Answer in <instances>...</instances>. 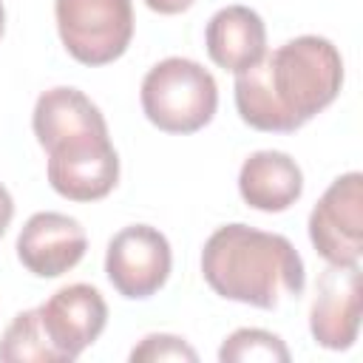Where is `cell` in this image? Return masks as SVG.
<instances>
[{
	"label": "cell",
	"instance_id": "cell-15",
	"mask_svg": "<svg viewBox=\"0 0 363 363\" xmlns=\"http://www.w3.org/2000/svg\"><path fill=\"white\" fill-rule=\"evenodd\" d=\"M292 354L286 349V343L267 332V329H235L230 337H224L221 349H218V360L221 363H244V360H281L286 363Z\"/></svg>",
	"mask_w": 363,
	"mask_h": 363
},
{
	"label": "cell",
	"instance_id": "cell-5",
	"mask_svg": "<svg viewBox=\"0 0 363 363\" xmlns=\"http://www.w3.org/2000/svg\"><path fill=\"white\" fill-rule=\"evenodd\" d=\"M48 153V184L68 201H99L119 182V156L111 133H85L57 142Z\"/></svg>",
	"mask_w": 363,
	"mask_h": 363
},
{
	"label": "cell",
	"instance_id": "cell-17",
	"mask_svg": "<svg viewBox=\"0 0 363 363\" xmlns=\"http://www.w3.org/2000/svg\"><path fill=\"white\" fill-rule=\"evenodd\" d=\"M196 0H145V6L156 14H164V17H173V14H182L193 6Z\"/></svg>",
	"mask_w": 363,
	"mask_h": 363
},
{
	"label": "cell",
	"instance_id": "cell-11",
	"mask_svg": "<svg viewBox=\"0 0 363 363\" xmlns=\"http://www.w3.org/2000/svg\"><path fill=\"white\" fill-rule=\"evenodd\" d=\"M204 48L218 68L241 74L267 54V26L250 6H224L204 26Z\"/></svg>",
	"mask_w": 363,
	"mask_h": 363
},
{
	"label": "cell",
	"instance_id": "cell-10",
	"mask_svg": "<svg viewBox=\"0 0 363 363\" xmlns=\"http://www.w3.org/2000/svg\"><path fill=\"white\" fill-rule=\"evenodd\" d=\"M88 250L85 227L54 210L34 213L17 235V258L37 278H60L74 269Z\"/></svg>",
	"mask_w": 363,
	"mask_h": 363
},
{
	"label": "cell",
	"instance_id": "cell-3",
	"mask_svg": "<svg viewBox=\"0 0 363 363\" xmlns=\"http://www.w3.org/2000/svg\"><path fill=\"white\" fill-rule=\"evenodd\" d=\"M139 102L153 128L184 136L213 122L218 108V85L201 62L167 57L145 74Z\"/></svg>",
	"mask_w": 363,
	"mask_h": 363
},
{
	"label": "cell",
	"instance_id": "cell-2",
	"mask_svg": "<svg viewBox=\"0 0 363 363\" xmlns=\"http://www.w3.org/2000/svg\"><path fill=\"white\" fill-rule=\"evenodd\" d=\"M201 275L218 298L255 309H275L281 298H298L306 286L295 244L241 221L218 227L204 241Z\"/></svg>",
	"mask_w": 363,
	"mask_h": 363
},
{
	"label": "cell",
	"instance_id": "cell-18",
	"mask_svg": "<svg viewBox=\"0 0 363 363\" xmlns=\"http://www.w3.org/2000/svg\"><path fill=\"white\" fill-rule=\"evenodd\" d=\"M11 218H14V199H11V193L6 190V184L0 182V238H3V233L9 230Z\"/></svg>",
	"mask_w": 363,
	"mask_h": 363
},
{
	"label": "cell",
	"instance_id": "cell-9",
	"mask_svg": "<svg viewBox=\"0 0 363 363\" xmlns=\"http://www.w3.org/2000/svg\"><path fill=\"white\" fill-rule=\"evenodd\" d=\"M40 309V323L60 360H77L105 329L108 303L91 284L60 286Z\"/></svg>",
	"mask_w": 363,
	"mask_h": 363
},
{
	"label": "cell",
	"instance_id": "cell-1",
	"mask_svg": "<svg viewBox=\"0 0 363 363\" xmlns=\"http://www.w3.org/2000/svg\"><path fill=\"white\" fill-rule=\"evenodd\" d=\"M343 85V60L332 40L301 34L235 74L238 116L264 133H295L326 111Z\"/></svg>",
	"mask_w": 363,
	"mask_h": 363
},
{
	"label": "cell",
	"instance_id": "cell-12",
	"mask_svg": "<svg viewBox=\"0 0 363 363\" xmlns=\"http://www.w3.org/2000/svg\"><path fill=\"white\" fill-rule=\"evenodd\" d=\"M238 193L252 210L284 213L301 199L303 173L284 150H255L238 170Z\"/></svg>",
	"mask_w": 363,
	"mask_h": 363
},
{
	"label": "cell",
	"instance_id": "cell-8",
	"mask_svg": "<svg viewBox=\"0 0 363 363\" xmlns=\"http://www.w3.org/2000/svg\"><path fill=\"white\" fill-rule=\"evenodd\" d=\"M360 267L329 264L318 284L309 306V332L318 346L329 352H346L354 346L360 332Z\"/></svg>",
	"mask_w": 363,
	"mask_h": 363
},
{
	"label": "cell",
	"instance_id": "cell-6",
	"mask_svg": "<svg viewBox=\"0 0 363 363\" xmlns=\"http://www.w3.org/2000/svg\"><path fill=\"white\" fill-rule=\"evenodd\" d=\"M173 267L170 241L150 224L122 227L105 250V275L111 286L128 301H145L156 295Z\"/></svg>",
	"mask_w": 363,
	"mask_h": 363
},
{
	"label": "cell",
	"instance_id": "cell-14",
	"mask_svg": "<svg viewBox=\"0 0 363 363\" xmlns=\"http://www.w3.org/2000/svg\"><path fill=\"white\" fill-rule=\"evenodd\" d=\"M0 360L6 363H62L45 337L40 309H26L11 318L0 337Z\"/></svg>",
	"mask_w": 363,
	"mask_h": 363
},
{
	"label": "cell",
	"instance_id": "cell-16",
	"mask_svg": "<svg viewBox=\"0 0 363 363\" xmlns=\"http://www.w3.org/2000/svg\"><path fill=\"white\" fill-rule=\"evenodd\" d=\"M156 360H199V352L179 335L153 332L139 340V346L130 349V363H156Z\"/></svg>",
	"mask_w": 363,
	"mask_h": 363
},
{
	"label": "cell",
	"instance_id": "cell-19",
	"mask_svg": "<svg viewBox=\"0 0 363 363\" xmlns=\"http://www.w3.org/2000/svg\"><path fill=\"white\" fill-rule=\"evenodd\" d=\"M3 31H6V9L0 3V40H3Z\"/></svg>",
	"mask_w": 363,
	"mask_h": 363
},
{
	"label": "cell",
	"instance_id": "cell-7",
	"mask_svg": "<svg viewBox=\"0 0 363 363\" xmlns=\"http://www.w3.org/2000/svg\"><path fill=\"white\" fill-rule=\"evenodd\" d=\"M309 241L335 267L357 264L363 255V176H337L309 213Z\"/></svg>",
	"mask_w": 363,
	"mask_h": 363
},
{
	"label": "cell",
	"instance_id": "cell-13",
	"mask_svg": "<svg viewBox=\"0 0 363 363\" xmlns=\"http://www.w3.org/2000/svg\"><path fill=\"white\" fill-rule=\"evenodd\" d=\"M31 128L43 150L82 133H108V122L102 111L79 88L71 85H57L37 96Z\"/></svg>",
	"mask_w": 363,
	"mask_h": 363
},
{
	"label": "cell",
	"instance_id": "cell-4",
	"mask_svg": "<svg viewBox=\"0 0 363 363\" xmlns=\"http://www.w3.org/2000/svg\"><path fill=\"white\" fill-rule=\"evenodd\" d=\"M54 17L65 51L91 68L119 60L133 40L130 0H54Z\"/></svg>",
	"mask_w": 363,
	"mask_h": 363
}]
</instances>
